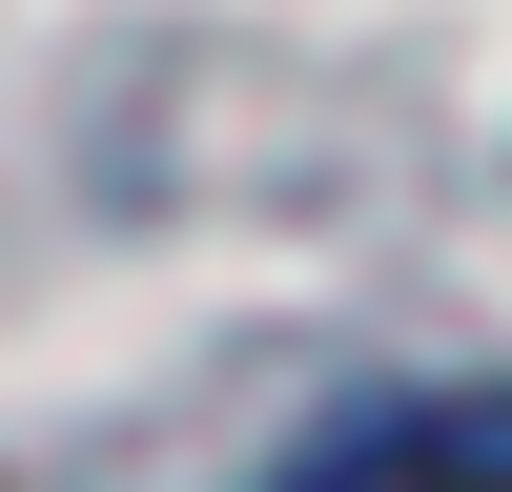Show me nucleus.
<instances>
[{
  "label": "nucleus",
  "instance_id": "nucleus-1",
  "mask_svg": "<svg viewBox=\"0 0 512 492\" xmlns=\"http://www.w3.org/2000/svg\"><path fill=\"white\" fill-rule=\"evenodd\" d=\"M287 492H512V431L492 410H369V431H328Z\"/></svg>",
  "mask_w": 512,
  "mask_h": 492
}]
</instances>
